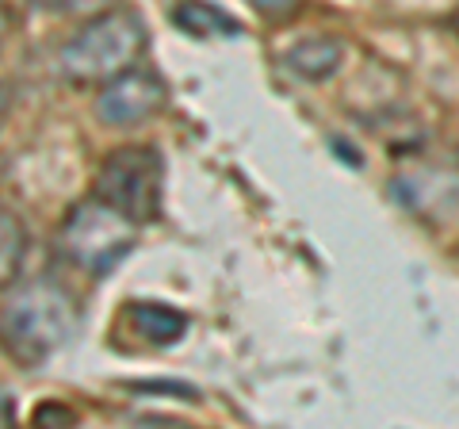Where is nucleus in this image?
Masks as SVG:
<instances>
[{"label": "nucleus", "instance_id": "1", "mask_svg": "<svg viewBox=\"0 0 459 429\" xmlns=\"http://www.w3.org/2000/svg\"><path fill=\"white\" fill-rule=\"evenodd\" d=\"M77 330V303L62 284L27 280L0 299V346L23 368L47 364Z\"/></svg>", "mask_w": 459, "mask_h": 429}, {"label": "nucleus", "instance_id": "2", "mask_svg": "<svg viewBox=\"0 0 459 429\" xmlns=\"http://www.w3.org/2000/svg\"><path fill=\"white\" fill-rule=\"evenodd\" d=\"M146 50V23L126 8H108L84 20L77 35L57 54L62 77L74 84H108L111 77L134 69Z\"/></svg>", "mask_w": 459, "mask_h": 429}, {"label": "nucleus", "instance_id": "3", "mask_svg": "<svg viewBox=\"0 0 459 429\" xmlns=\"http://www.w3.org/2000/svg\"><path fill=\"white\" fill-rule=\"evenodd\" d=\"M138 241V223L126 219L119 207H111L108 199H84L65 214V223L57 226V250L74 268L89 276H104Z\"/></svg>", "mask_w": 459, "mask_h": 429}, {"label": "nucleus", "instance_id": "4", "mask_svg": "<svg viewBox=\"0 0 459 429\" xmlns=\"http://www.w3.org/2000/svg\"><path fill=\"white\" fill-rule=\"evenodd\" d=\"M161 192H165V162L153 146H119L104 157L96 173V196L119 207L126 219L153 223L161 214Z\"/></svg>", "mask_w": 459, "mask_h": 429}, {"label": "nucleus", "instance_id": "5", "mask_svg": "<svg viewBox=\"0 0 459 429\" xmlns=\"http://www.w3.org/2000/svg\"><path fill=\"white\" fill-rule=\"evenodd\" d=\"M169 104L165 81L150 74V69H126V74L111 77L108 84H100L96 96V116L108 127H138L153 119L157 111Z\"/></svg>", "mask_w": 459, "mask_h": 429}, {"label": "nucleus", "instance_id": "6", "mask_svg": "<svg viewBox=\"0 0 459 429\" xmlns=\"http://www.w3.org/2000/svg\"><path fill=\"white\" fill-rule=\"evenodd\" d=\"M126 319H131L134 334L146 341V346H177V341L184 337V330H188V319H184L177 307L153 303V299L134 303L131 311H126Z\"/></svg>", "mask_w": 459, "mask_h": 429}, {"label": "nucleus", "instance_id": "7", "mask_svg": "<svg viewBox=\"0 0 459 429\" xmlns=\"http://www.w3.org/2000/svg\"><path fill=\"white\" fill-rule=\"evenodd\" d=\"M341 58H344V47L337 39H303L287 50V66H291L295 74H303L307 81L333 77Z\"/></svg>", "mask_w": 459, "mask_h": 429}, {"label": "nucleus", "instance_id": "8", "mask_svg": "<svg viewBox=\"0 0 459 429\" xmlns=\"http://www.w3.org/2000/svg\"><path fill=\"white\" fill-rule=\"evenodd\" d=\"M172 20H177L180 31L188 35H238V23L226 16V12H219L214 4H207V0H180L177 8H172Z\"/></svg>", "mask_w": 459, "mask_h": 429}, {"label": "nucleus", "instance_id": "9", "mask_svg": "<svg viewBox=\"0 0 459 429\" xmlns=\"http://www.w3.org/2000/svg\"><path fill=\"white\" fill-rule=\"evenodd\" d=\"M23 253H27V234H23L20 219L0 207V288H8V284L16 280Z\"/></svg>", "mask_w": 459, "mask_h": 429}, {"label": "nucleus", "instance_id": "10", "mask_svg": "<svg viewBox=\"0 0 459 429\" xmlns=\"http://www.w3.org/2000/svg\"><path fill=\"white\" fill-rule=\"evenodd\" d=\"M39 8L54 12V16H81V20H92L100 12L111 8V0H35Z\"/></svg>", "mask_w": 459, "mask_h": 429}, {"label": "nucleus", "instance_id": "11", "mask_svg": "<svg viewBox=\"0 0 459 429\" xmlns=\"http://www.w3.org/2000/svg\"><path fill=\"white\" fill-rule=\"evenodd\" d=\"M249 4L261 12V16H291L307 4V0H249Z\"/></svg>", "mask_w": 459, "mask_h": 429}, {"label": "nucleus", "instance_id": "12", "mask_svg": "<svg viewBox=\"0 0 459 429\" xmlns=\"http://www.w3.org/2000/svg\"><path fill=\"white\" fill-rule=\"evenodd\" d=\"M8 35H12V12H8L4 4H0V47L8 42Z\"/></svg>", "mask_w": 459, "mask_h": 429}, {"label": "nucleus", "instance_id": "13", "mask_svg": "<svg viewBox=\"0 0 459 429\" xmlns=\"http://www.w3.org/2000/svg\"><path fill=\"white\" fill-rule=\"evenodd\" d=\"M12 418H16V407H12L8 395H0V425H8Z\"/></svg>", "mask_w": 459, "mask_h": 429}, {"label": "nucleus", "instance_id": "14", "mask_svg": "<svg viewBox=\"0 0 459 429\" xmlns=\"http://www.w3.org/2000/svg\"><path fill=\"white\" fill-rule=\"evenodd\" d=\"M8 108H12V89L0 84V127H4V119H8Z\"/></svg>", "mask_w": 459, "mask_h": 429}]
</instances>
